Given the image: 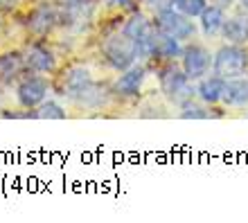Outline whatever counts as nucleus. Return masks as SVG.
<instances>
[{
  "label": "nucleus",
  "instance_id": "1",
  "mask_svg": "<svg viewBox=\"0 0 248 223\" xmlns=\"http://www.w3.org/2000/svg\"><path fill=\"white\" fill-rule=\"evenodd\" d=\"M212 70L215 74L223 77L226 81L242 77L248 73V50L237 43H226L212 57Z\"/></svg>",
  "mask_w": 248,
  "mask_h": 223
},
{
  "label": "nucleus",
  "instance_id": "2",
  "mask_svg": "<svg viewBox=\"0 0 248 223\" xmlns=\"http://www.w3.org/2000/svg\"><path fill=\"white\" fill-rule=\"evenodd\" d=\"M158 81H160V92L176 106L187 104L189 99L196 95V88L192 86V79L183 73V68L181 70L174 66L165 68L158 74Z\"/></svg>",
  "mask_w": 248,
  "mask_h": 223
},
{
  "label": "nucleus",
  "instance_id": "3",
  "mask_svg": "<svg viewBox=\"0 0 248 223\" xmlns=\"http://www.w3.org/2000/svg\"><path fill=\"white\" fill-rule=\"evenodd\" d=\"M102 52H104V59L108 61V66L115 68L118 73H122V70H126V68L136 63V59L140 57V47L131 36H126L122 32L106 39L104 45H102Z\"/></svg>",
  "mask_w": 248,
  "mask_h": 223
},
{
  "label": "nucleus",
  "instance_id": "4",
  "mask_svg": "<svg viewBox=\"0 0 248 223\" xmlns=\"http://www.w3.org/2000/svg\"><path fill=\"white\" fill-rule=\"evenodd\" d=\"M122 32L138 43L140 57L154 59V45H156V36H158L156 23H151L149 18H144L142 14H133V16H129V20L124 23Z\"/></svg>",
  "mask_w": 248,
  "mask_h": 223
},
{
  "label": "nucleus",
  "instance_id": "5",
  "mask_svg": "<svg viewBox=\"0 0 248 223\" xmlns=\"http://www.w3.org/2000/svg\"><path fill=\"white\" fill-rule=\"evenodd\" d=\"M154 23H156V27L163 34L174 36V39H178L181 43H183V41H192L196 34L194 20L189 18V16H185L183 12L174 9V7L156 14V16H154Z\"/></svg>",
  "mask_w": 248,
  "mask_h": 223
},
{
  "label": "nucleus",
  "instance_id": "6",
  "mask_svg": "<svg viewBox=\"0 0 248 223\" xmlns=\"http://www.w3.org/2000/svg\"><path fill=\"white\" fill-rule=\"evenodd\" d=\"M212 57L215 54H210V50L201 43H187L181 52V68L192 81H199L212 68Z\"/></svg>",
  "mask_w": 248,
  "mask_h": 223
},
{
  "label": "nucleus",
  "instance_id": "7",
  "mask_svg": "<svg viewBox=\"0 0 248 223\" xmlns=\"http://www.w3.org/2000/svg\"><path fill=\"white\" fill-rule=\"evenodd\" d=\"M93 5L91 0H61L59 5V23L68 25L70 30H81V27L91 20L93 16Z\"/></svg>",
  "mask_w": 248,
  "mask_h": 223
},
{
  "label": "nucleus",
  "instance_id": "8",
  "mask_svg": "<svg viewBox=\"0 0 248 223\" xmlns=\"http://www.w3.org/2000/svg\"><path fill=\"white\" fill-rule=\"evenodd\" d=\"M47 92H50V86L43 77H27L23 79L18 86H16V97H18V104L23 108H39L43 102H46Z\"/></svg>",
  "mask_w": 248,
  "mask_h": 223
},
{
  "label": "nucleus",
  "instance_id": "9",
  "mask_svg": "<svg viewBox=\"0 0 248 223\" xmlns=\"http://www.w3.org/2000/svg\"><path fill=\"white\" fill-rule=\"evenodd\" d=\"M147 77V70L144 66H133L122 70V74L118 77V81L113 84V92L120 95V97H136L140 88H142V81Z\"/></svg>",
  "mask_w": 248,
  "mask_h": 223
},
{
  "label": "nucleus",
  "instance_id": "10",
  "mask_svg": "<svg viewBox=\"0 0 248 223\" xmlns=\"http://www.w3.org/2000/svg\"><path fill=\"white\" fill-rule=\"evenodd\" d=\"M25 66L34 73H54L57 68V57L50 47L46 45H30L25 52Z\"/></svg>",
  "mask_w": 248,
  "mask_h": 223
},
{
  "label": "nucleus",
  "instance_id": "11",
  "mask_svg": "<svg viewBox=\"0 0 248 223\" xmlns=\"http://www.w3.org/2000/svg\"><path fill=\"white\" fill-rule=\"evenodd\" d=\"M93 86V77H91V70L84 66H75L68 70V74H65L63 79V92L61 95H65V97L70 99H77L81 92H86L88 88Z\"/></svg>",
  "mask_w": 248,
  "mask_h": 223
},
{
  "label": "nucleus",
  "instance_id": "12",
  "mask_svg": "<svg viewBox=\"0 0 248 223\" xmlns=\"http://www.w3.org/2000/svg\"><path fill=\"white\" fill-rule=\"evenodd\" d=\"M221 36L228 43L246 45L248 43V12L232 14L230 18H226V23L221 27Z\"/></svg>",
  "mask_w": 248,
  "mask_h": 223
},
{
  "label": "nucleus",
  "instance_id": "13",
  "mask_svg": "<svg viewBox=\"0 0 248 223\" xmlns=\"http://www.w3.org/2000/svg\"><path fill=\"white\" fill-rule=\"evenodd\" d=\"M57 23H59V12L50 5L36 7V9L30 14V18H27V25H30V30H32L34 34H47Z\"/></svg>",
  "mask_w": 248,
  "mask_h": 223
},
{
  "label": "nucleus",
  "instance_id": "14",
  "mask_svg": "<svg viewBox=\"0 0 248 223\" xmlns=\"http://www.w3.org/2000/svg\"><path fill=\"white\" fill-rule=\"evenodd\" d=\"M223 90H226V79L219 74L199 79V86H196V95L203 104H219L223 97Z\"/></svg>",
  "mask_w": 248,
  "mask_h": 223
},
{
  "label": "nucleus",
  "instance_id": "15",
  "mask_svg": "<svg viewBox=\"0 0 248 223\" xmlns=\"http://www.w3.org/2000/svg\"><path fill=\"white\" fill-rule=\"evenodd\" d=\"M199 23H201V30L205 36L221 34V27L226 23V9L219 5H205V9L199 14Z\"/></svg>",
  "mask_w": 248,
  "mask_h": 223
},
{
  "label": "nucleus",
  "instance_id": "16",
  "mask_svg": "<svg viewBox=\"0 0 248 223\" xmlns=\"http://www.w3.org/2000/svg\"><path fill=\"white\" fill-rule=\"evenodd\" d=\"M221 104L226 106H246L248 104V77H235L226 81Z\"/></svg>",
  "mask_w": 248,
  "mask_h": 223
},
{
  "label": "nucleus",
  "instance_id": "17",
  "mask_svg": "<svg viewBox=\"0 0 248 223\" xmlns=\"http://www.w3.org/2000/svg\"><path fill=\"white\" fill-rule=\"evenodd\" d=\"M183 52V45H181V41L174 39V36H167L158 30V36H156V45H154V59H165V61H171L181 57Z\"/></svg>",
  "mask_w": 248,
  "mask_h": 223
},
{
  "label": "nucleus",
  "instance_id": "18",
  "mask_svg": "<svg viewBox=\"0 0 248 223\" xmlns=\"http://www.w3.org/2000/svg\"><path fill=\"white\" fill-rule=\"evenodd\" d=\"M25 66V54L20 52H5L0 54V79H12Z\"/></svg>",
  "mask_w": 248,
  "mask_h": 223
},
{
  "label": "nucleus",
  "instance_id": "19",
  "mask_svg": "<svg viewBox=\"0 0 248 223\" xmlns=\"http://www.w3.org/2000/svg\"><path fill=\"white\" fill-rule=\"evenodd\" d=\"M34 118H41V119H63L65 118V108L52 99H47L43 104L39 106V111L34 113Z\"/></svg>",
  "mask_w": 248,
  "mask_h": 223
},
{
  "label": "nucleus",
  "instance_id": "20",
  "mask_svg": "<svg viewBox=\"0 0 248 223\" xmlns=\"http://www.w3.org/2000/svg\"><path fill=\"white\" fill-rule=\"evenodd\" d=\"M205 5H208V0H174V9L183 12L189 18H196L205 9Z\"/></svg>",
  "mask_w": 248,
  "mask_h": 223
},
{
  "label": "nucleus",
  "instance_id": "21",
  "mask_svg": "<svg viewBox=\"0 0 248 223\" xmlns=\"http://www.w3.org/2000/svg\"><path fill=\"white\" fill-rule=\"evenodd\" d=\"M181 118L183 119H205L210 118V113L203 108V106L194 104L192 99H189L187 104H183V113H181Z\"/></svg>",
  "mask_w": 248,
  "mask_h": 223
},
{
  "label": "nucleus",
  "instance_id": "22",
  "mask_svg": "<svg viewBox=\"0 0 248 223\" xmlns=\"http://www.w3.org/2000/svg\"><path fill=\"white\" fill-rule=\"evenodd\" d=\"M144 5L149 7L151 12H154V16L160 12H165V9H171L174 7V0H144Z\"/></svg>",
  "mask_w": 248,
  "mask_h": 223
},
{
  "label": "nucleus",
  "instance_id": "23",
  "mask_svg": "<svg viewBox=\"0 0 248 223\" xmlns=\"http://www.w3.org/2000/svg\"><path fill=\"white\" fill-rule=\"evenodd\" d=\"M237 0H215V5H219V7H223V9H228V7H232Z\"/></svg>",
  "mask_w": 248,
  "mask_h": 223
},
{
  "label": "nucleus",
  "instance_id": "24",
  "mask_svg": "<svg viewBox=\"0 0 248 223\" xmlns=\"http://www.w3.org/2000/svg\"><path fill=\"white\" fill-rule=\"evenodd\" d=\"M111 5H115V7H131V2L133 0H108Z\"/></svg>",
  "mask_w": 248,
  "mask_h": 223
},
{
  "label": "nucleus",
  "instance_id": "25",
  "mask_svg": "<svg viewBox=\"0 0 248 223\" xmlns=\"http://www.w3.org/2000/svg\"><path fill=\"white\" fill-rule=\"evenodd\" d=\"M14 0H0V7H5V5H12Z\"/></svg>",
  "mask_w": 248,
  "mask_h": 223
},
{
  "label": "nucleus",
  "instance_id": "26",
  "mask_svg": "<svg viewBox=\"0 0 248 223\" xmlns=\"http://www.w3.org/2000/svg\"><path fill=\"white\" fill-rule=\"evenodd\" d=\"M0 30H2V20H0Z\"/></svg>",
  "mask_w": 248,
  "mask_h": 223
}]
</instances>
